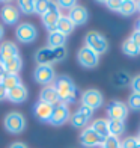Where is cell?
I'll list each match as a JSON object with an SVG mask.
<instances>
[{
	"mask_svg": "<svg viewBox=\"0 0 140 148\" xmlns=\"http://www.w3.org/2000/svg\"><path fill=\"white\" fill-rule=\"evenodd\" d=\"M57 91V95H59V100H60V103L63 104H72L77 101L78 98V89L75 83L72 82V79L69 76H66V74H63V76H59L56 77L54 80V85H53Z\"/></svg>",
	"mask_w": 140,
	"mask_h": 148,
	"instance_id": "6da1fadb",
	"label": "cell"
},
{
	"mask_svg": "<svg viewBox=\"0 0 140 148\" xmlns=\"http://www.w3.org/2000/svg\"><path fill=\"white\" fill-rule=\"evenodd\" d=\"M84 45L90 49L92 51H95L97 55H103L109 50V41L103 33L95 32V30H90L86 33L84 36Z\"/></svg>",
	"mask_w": 140,
	"mask_h": 148,
	"instance_id": "7a4b0ae2",
	"label": "cell"
},
{
	"mask_svg": "<svg viewBox=\"0 0 140 148\" xmlns=\"http://www.w3.org/2000/svg\"><path fill=\"white\" fill-rule=\"evenodd\" d=\"M15 38L21 44H32L38 38V29L32 23H20L15 29Z\"/></svg>",
	"mask_w": 140,
	"mask_h": 148,
	"instance_id": "3957f363",
	"label": "cell"
},
{
	"mask_svg": "<svg viewBox=\"0 0 140 148\" xmlns=\"http://www.w3.org/2000/svg\"><path fill=\"white\" fill-rule=\"evenodd\" d=\"M3 125L9 133L20 134L26 129V118L23 116V113H20V112H9L8 115L5 116Z\"/></svg>",
	"mask_w": 140,
	"mask_h": 148,
	"instance_id": "277c9868",
	"label": "cell"
},
{
	"mask_svg": "<svg viewBox=\"0 0 140 148\" xmlns=\"http://www.w3.org/2000/svg\"><path fill=\"white\" fill-rule=\"evenodd\" d=\"M33 79L35 82L44 86H50L56 80V73L51 65H38L33 71Z\"/></svg>",
	"mask_w": 140,
	"mask_h": 148,
	"instance_id": "5b68a950",
	"label": "cell"
},
{
	"mask_svg": "<svg viewBox=\"0 0 140 148\" xmlns=\"http://www.w3.org/2000/svg\"><path fill=\"white\" fill-rule=\"evenodd\" d=\"M104 142V138H101L99 134L92 130V127H86V129L82 130V133H80V144H82V147L84 148H97V147H101Z\"/></svg>",
	"mask_w": 140,
	"mask_h": 148,
	"instance_id": "8992f818",
	"label": "cell"
},
{
	"mask_svg": "<svg viewBox=\"0 0 140 148\" xmlns=\"http://www.w3.org/2000/svg\"><path fill=\"white\" fill-rule=\"evenodd\" d=\"M128 106L124 101H119V100H113L107 104V116L109 119H118V121H125V118L128 116Z\"/></svg>",
	"mask_w": 140,
	"mask_h": 148,
	"instance_id": "52a82bcc",
	"label": "cell"
},
{
	"mask_svg": "<svg viewBox=\"0 0 140 148\" xmlns=\"http://www.w3.org/2000/svg\"><path fill=\"white\" fill-rule=\"evenodd\" d=\"M71 118V112H69V107L63 104V103H57L56 106H53V113H51V118H50V124L51 125H63L69 121Z\"/></svg>",
	"mask_w": 140,
	"mask_h": 148,
	"instance_id": "ba28073f",
	"label": "cell"
},
{
	"mask_svg": "<svg viewBox=\"0 0 140 148\" xmlns=\"http://www.w3.org/2000/svg\"><path fill=\"white\" fill-rule=\"evenodd\" d=\"M77 60L83 68H95L99 64V55H97L95 51H92L88 47H82L77 53Z\"/></svg>",
	"mask_w": 140,
	"mask_h": 148,
	"instance_id": "9c48e42d",
	"label": "cell"
},
{
	"mask_svg": "<svg viewBox=\"0 0 140 148\" xmlns=\"http://www.w3.org/2000/svg\"><path fill=\"white\" fill-rule=\"evenodd\" d=\"M82 104L90 107L92 110L99 109V107L104 104V97H103L101 91H98V89H88V91H84L82 94Z\"/></svg>",
	"mask_w": 140,
	"mask_h": 148,
	"instance_id": "30bf717a",
	"label": "cell"
},
{
	"mask_svg": "<svg viewBox=\"0 0 140 148\" xmlns=\"http://www.w3.org/2000/svg\"><path fill=\"white\" fill-rule=\"evenodd\" d=\"M60 17H62L60 9H59V8H57V5L53 2L51 8L47 11L41 18H42V24L45 26V29L48 30V32H51V30H56L57 21H59V18H60Z\"/></svg>",
	"mask_w": 140,
	"mask_h": 148,
	"instance_id": "8fae6325",
	"label": "cell"
},
{
	"mask_svg": "<svg viewBox=\"0 0 140 148\" xmlns=\"http://www.w3.org/2000/svg\"><path fill=\"white\" fill-rule=\"evenodd\" d=\"M0 18L5 24H17L20 21V11L17 6L11 5V3H6L2 6V11H0Z\"/></svg>",
	"mask_w": 140,
	"mask_h": 148,
	"instance_id": "7c38bea8",
	"label": "cell"
},
{
	"mask_svg": "<svg viewBox=\"0 0 140 148\" xmlns=\"http://www.w3.org/2000/svg\"><path fill=\"white\" fill-rule=\"evenodd\" d=\"M35 60L38 62V65H51L56 64V56H54V50L50 49L48 45L39 49L35 53Z\"/></svg>",
	"mask_w": 140,
	"mask_h": 148,
	"instance_id": "4fadbf2b",
	"label": "cell"
},
{
	"mask_svg": "<svg viewBox=\"0 0 140 148\" xmlns=\"http://www.w3.org/2000/svg\"><path fill=\"white\" fill-rule=\"evenodd\" d=\"M69 20L72 23H74V26H83L86 21H88V18H89V12L88 9L84 8V6H74L71 11H69V14H68Z\"/></svg>",
	"mask_w": 140,
	"mask_h": 148,
	"instance_id": "5bb4252c",
	"label": "cell"
},
{
	"mask_svg": "<svg viewBox=\"0 0 140 148\" xmlns=\"http://www.w3.org/2000/svg\"><path fill=\"white\" fill-rule=\"evenodd\" d=\"M39 101L41 103H47V104H51V106H56L57 103H60L57 95V91L53 85L50 86H44L39 92Z\"/></svg>",
	"mask_w": 140,
	"mask_h": 148,
	"instance_id": "9a60e30c",
	"label": "cell"
},
{
	"mask_svg": "<svg viewBox=\"0 0 140 148\" xmlns=\"http://www.w3.org/2000/svg\"><path fill=\"white\" fill-rule=\"evenodd\" d=\"M33 113H35V116L41 121V123H50V118H51V113H53V106L38 101L35 104V107H33Z\"/></svg>",
	"mask_w": 140,
	"mask_h": 148,
	"instance_id": "2e32d148",
	"label": "cell"
},
{
	"mask_svg": "<svg viewBox=\"0 0 140 148\" xmlns=\"http://www.w3.org/2000/svg\"><path fill=\"white\" fill-rule=\"evenodd\" d=\"M29 97V94H27V89H26V86L21 83V85H18L15 86L14 89H11L8 91V100L11 103H14V104H21L24 103L26 100H27Z\"/></svg>",
	"mask_w": 140,
	"mask_h": 148,
	"instance_id": "e0dca14e",
	"label": "cell"
},
{
	"mask_svg": "<svg viewBox=\"0 0 140 148\" xmlns=\"http://www.w3.org/2000/svg\"><path fill=\"white\" fill-rule=\"evenodd\" d=\"M15 56H20V53H18V47L12 41H5L0 44V62H5V60Z\"/></svg>",
	"mask_w": 140,
	"mask_h": 148,
	"instance_id": "ac0fdd59",
	"label": "cell"
},
{
	"mask_svg": "<svg viewBox=\"0 0 140 148\" xmlns=\"http://www.w3.org/2000/svg\"><path fill=\"white\" fill-rule=\"evenodd\" d=\"M74 29H75V26H74V23L69 20L68 15H62L60 18H59L57 26H56V30H57V32H60L62 35L68 36L69 33L74 32Z\"/></svg>",
	"mask_w": 140,
	"mask_h": 148,
	"instance_id": "d6986e66",
	"label": "cell"
},
{
	"mask_svg": "<svg viewBox=\"0 0 140 148\" xmlns=\"http://www.w3.org/2000/svg\"><path fill=\"white\" fill-rule=\"evenodd\" d=\"M47 42H48V47H50V49H56V47H65L66 36L62 35V33L57 32V30H51V32H48Z\"/></svg>",
	"mask_w": 140,
	"mask_h": 148,
	"instance_id": "ffe728a7",
	"label": "cell"
},
{
	"mask_svg": "<svg viewBox=\"0 0 140 148\" xmlns=\"http://www.w3.org/2000/svg\"><path fill=\"white\" fill-rule=\"evenodd\" d=\"M3 66H5V71L9 73V74H18L23 68V59L20 56H15V58H11L8 60L2 62Z\"/></svg>",
	"mask_w": 140,
	"mask_h": 148,
	"instance_id": "44dd1931",
	"label": "cell"
},
{
	"mask_svg": "<svg viewBox=\"0 0 140 148\" xmlns=\"http://www.w3.org/2000/svg\"><path fill=\"white\" fill-rule=\"evenodd\" d=\"M131 83V76L126 71H118L111 76V85L116 88H125Z\"/></svg>",
	"mask_w": 140,
	"mask_h": 148,
	"instance_id": "7402d4cb",
	"label": "cell"
},
{
	"mask_svg": "<svg viewBox=\"0 0 140 148\" xmlns=\"http://www.w3.org/2000/svg\"><path fill=\"white\" fill-rule=\"evenodd\" d=\"M109 121V136L119 138L125 133V121L118 119H107Z\"/></svg>",
	"mask_w": 140,
	"mask_h": 148,
	"instance_id": "603a6c76",
	"label": "cell"
},
{
	"mask_svg": "<svg viewBox=\"0 0 140 148\" xmlns=\"http://www.w3.org/2000/svg\"><path fill=\"white\" fill-rule=\"evenodd\" d=\"M0 83H2L8 91H11V89H14L15 86L21 85V77H20L18 74H9V73H6L5 76L0 79Z\"/></svg>",
	"mask_w": 140,
	"mask_h": 148,
	"instance_id": "cb8c5ba5",
	"label": "cell"
},
{
	"mask_svg": "<svg viewBox=\"0 0 140 148\" xmlns=\"http://www.w3.org/2000/svg\"><path fill=\"white\" fill-rule=\"evenodd\" d=\"M92 130H95L101 138H107L109 136V121L104 119V118H98L92 123Z\"/></svg>",
	"mask_w": 140,
	"mask_h": 148,
	"instance_id": "d4e9b609",
	"label": "cell"
},
{
	"mask_svg": "<svg viewBox=\"0 0 140 148\" xmlns=\"http://www.w3.org/2000/svg\"><path fill=\"white\" fill-rule=\"evenodd\" d=\"M90 119H88L84 115H82L80 112H74L71 115V118H69V123H71V125L72 127H75V129H86L88 127V123H89Z\"/></svg>",
	"mask_w": 140,
	"mask_h": 148,
	"instance_id": "484cf974",
	"label": "cell"
},
{
	"mask_svg": "<svg viewBox=\"0 0 140 148\" xmlns=\"http://www.w3.org/2000/svg\"><path fill=\"white\" fill-rule=\"evenodd\" d=\"M122 51H124V55H126L128 58H136L140 55V49L131 41V39H125V41L122 42Z\"/></svg>",
	"mask_w": 140,
	"mask_h": 148,
	"instance_id": "4316f807",
	"label": "cell"
},
{
	"mask_svg": "<svg viewBox=\"0 0 140 148\" xmlns=\"http://www.w3.org/2000/svg\"><path fill=\"white\" fill-rule=\"evenodd\" d=\"M118 12L124 17H131L134 12H137L136 2H133V0H124V2H121V8H119Z\"/></svg>",
	"mask_w": 140,
	"mask_h": 148,
	"instance_id": "83f0119b",
	"label": "cell"
},
{
	"mask_svg": "<svg viewBox=\"0 0 140 148\" xmlns=\"http://www.w3.org/2000/svg\"><path fill=\"white\" fill-rule=\"evenodd\" d=\"M17 5H18V11H21L24 15L35 14V2H32V0H20Z\"/></svg>",
	"mask_w": 140,
	"mask_h": 148,
	"instance_id": "f1b7e54d",
	"label": "cell"
},
{
	"mask_svg": "<svg viewBox=\"0 0 140 148\" xmlns=\"http://www.w3.org/2000/svg\"><path fill=\"white\" fill-rule=\"evenodd\" d=\"M51 5H53V2H47V0H36V2H35V14L42 17L45 12L51 8Z\"/></svg>",
	"mask_w": 140,
	"mask_h": 148,
	"instance_id": "f546056e",
	"label": "cell"
},
{
	"mask_svg": "<svg viewBox=\"0 0 140 148\" xmlns=\"http://www.w3.org/2000/svg\"><path fill=\"white\" fill-rule=\"evenodd\" d=\"M126 106H128V109H131V110H140V94L133 92L128 97Z\"/></svg>",
	"mask_w": 140,
	"mask_h": 148,
	"instance_id": "4dcf8cb0",
	"label": "cell"
},
{
	"mask_svg": "<svg viewBox=\"0 0 140 148\" xmlns=\"http://www.w3.org/2000/svg\"><path fill=\"white\" fill-rule=\"evenodd\" d=\"M101 148H121V140L115 136H107L104 139Z\"/></svg>",
	"mask_w": 140,
	"mask_h": 148,
	"instance_id": "1f68e13d",
	"label": "cell"
},
{
	"mask_svg": "<svg viewBox=\"0 0 140 148\" xmlns=\"http://www.w3.org/2000/svg\"><path fill=\"white\" fill-rule=\"evenodd\" d=\"M137 144H139L137 138L128 136V138H125L124 140H121V148H136Z\"/></svg>",
	"mask_w": 140,
	"mask_h": 148,
	"instance_id": "d6a6232c",
	"label": "cell"
},
{
	"mask_svg": "<svg viewBox=\"0 0 140 148\" xmlns=\"http://www.w3.org/2000/svg\"><path fill=\"white\" fill-rule=\"evenodd\" d=\"M56 5H57V8L59 9H72L74 6H77V3L75 2H72V0H60V2H56Z\"/></svg>",
	"mask_w": 140,
	"mask_h": 148,
	"instance_id": "836d02e7",
	"label": "cell"
},
{
	"mask_svg": "<svg viewBox=\"0 0 140 148\" xmlns=\"http://www.w3.org/2000/svg\"><path fill=\"white\" fill-rule=\"evenodd\" d=\"M77 112H80L82 115H84L88 119H90L92 116H93V110L90 109V107H88V106H78V109H77Z\"/></svg>",
	"mask_w": 140,
	"mask_h": 148,
	"instance_id": "e575fe53",
	"label": "cell"
},
{
	"mask_svg": "<svg viewBox=\"0 0 140 148\" xmlns=\"http://www.w3.org/2000/svg\"><path fill=\"white\" fill-rule=\"evenodd\" d=\"M130 86H131L133 92L140 94V74H139V76H136V77H133V79H131V83H130Z\"/></svg>",
	"mask_w": 140,
	"mask_h": 148,
	"instance_id": "d590c367",
	"label": "cell"
},
{
	"mask_svg": "<svg viewBox=\"0 0 140 148\" xmlns=\"http://www.w3.org/2000/svg\"><path fill=\"white\" fill-rule=\"evenodd\" d=\"M104 5L113 12H118L121 8V2H116V0H107V2H104Z\"/></svg>",
	"mask_w": 140,
	"mask_h": 148,
	"instance_id": "8d00e7d4",
	"label": "cell"
},
{
	"mask_svg": "<svg viewBox=\"0 0 140 148\" xmlns=\"http://www.w3.org/2000/svg\"><path fill=\"white\" fill-rule=\"evenodd\" d=\"M130 39H131V41L134 42V44H136V45L139 47V49H140V32L134 30V32L131 33V36H130Z\"/></svg>",
	"mask_w": 140,
	"mask_h": 148,
	"instance_id": "74e56055",
	"label": "cell"
},
{
	"mask_svg": "<svg viewBox=\"0 0 140 148\" xmlns=\"http://www.w3.org/2000/svg\"><path fill=\"white\" fill-rule=\"evenodd\" d=\"M5 98H8V89L0 83V101H3Z\"/></svg>",
	"mask_w": 140,
	"mask_h": 148,
	"instance_id": "f35d334b",
	"label": "cell"
},
{
	"mask_svg": "<svg viewBox=\"0 0 140 148\" xmlns=\"http://www.w3.org/2000/svg\"><path fill=\"white\" fill-rule=\"evenodd\" d=\"M9 148H27V147H26V144H23V142H14Z\"/></svg>",
	"mask_w": 140,
	"mask_h": 148,
	"instance_id": "ab89813d",
	"label": "cell"
},
{
	"mask_svg": "<svg viewBox=\"0 0 140 148\" xmlns=\"http://www.w3.org/2000/svg\"><path fill=\"white\" fill-rule=\"evenodd\" d=\"M5 74H6V71H5V66H3V64H2V62H0V79H2V77L5 76Z\"/></svg>",
	"mask_w": 140,
	"mask_h": 148,
	"instance_id": "60d3db41",
	"label": "cell"
},
{
	"mask_svg": "<svg viewBox=\"0 0 140 148\" xmlns=\"http://www.w3.org/2000/svg\"><path fill=\"white\" fill-rule=\"evenodd\" d=\"M3 35H5V29H3V26L0 24V41L3 39Z\"/></svg>",
	"mask_w": 140,
	"mask_h": 148,
	"instance_id": "b9f144b4",
	"label": "cell"
},
{
	"mask_svg": "<svg viewBox=\"0 0 140 148\" xmlns=\"http://www.w3.org/2000/svg\"><path fill=\"white\" fill-rule=\"evenodd\" d=\"M136 9H137V12H140V0L136 2Z\"/></svg>",
	"mask_w": 140,
	"mask_h": 148,
	"instance_id": "7bdbcfd3",
	"label": "cell"
},
{
	"mask_svg": "<svg viewBox=\"0 0 140 148\" xmlns=\"http://www.w3.org/2000/svg\"><path fill=\"white\" fill-rule=\"evenodd\" d=\"M136 138H137V140H139V142H140V132H139V134H137Z\"/></svg>",
	"mask_w": 140,
	"mask_h": 148,
	"instance_id": "ee69618b",
	"label": "cell"
},
{
	"mask_svg": "<svg viewBox=\"0 0 140 148\" xmlns=\"http://www.w3.org/2000/svg\"><path fill=\"white\" fill-rule=\"evenodd\" d=\"M136 148H140V142H139V144H137V147H136Z\"/></svg>",
	"mask_w": 140,
	"mask_h": 148,
	"instance_id": "f6af8a7d",
	"label": "cell"
}]
</instances>
